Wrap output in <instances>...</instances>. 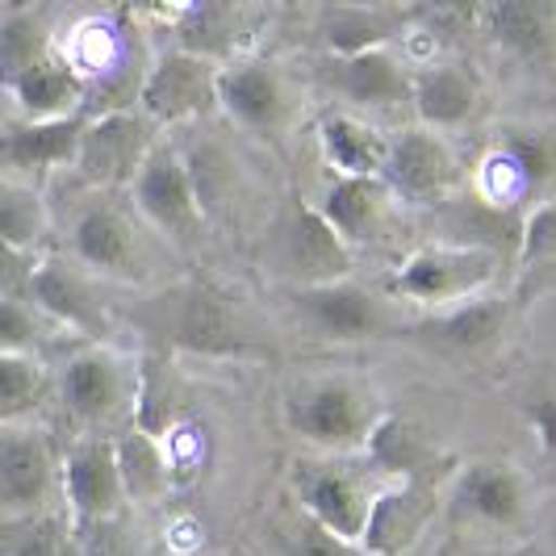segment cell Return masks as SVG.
<instances>
[{"instance_id": "1", "label": "cell", "mask_w": 556, "mask_h": 556, "mask_svg": "<svg viewBox=\"0 0 556 556\" xmlns=\"http://www.w3.org/2000/svg\"><path fill=\"white\" fill-rule=\"evenodd\" d=\"M126 314L135 318V327L155 334L172 352H189L205 361L268 356V339L251 327L248 314L201 280L172 285L139 306H126Z\"/></svg>"}, {"instance_id": "2", "label": "cell", "mask_w": 556, "mask_h": 556, "mask_svg": "<svg viewBox=\"0 0 556 556\" xmlns=\"http://www.w3.org/2000/svg\"><path fill=\"white\" fill-rule=\"evenodd\" d=\"M139 372L113 343H80L51 372V402L80 435H110L135 422Z\"/></svg>"}, {"instance_id": "3", "label": "cell", "mask_w": 556, "mask_h": 556, "mask_svg": "<svg viewBox=\"0 0 556 556\" xmlns=\"http://www.w3.org/2000/svg\"><path fill=\"white\" fill-rule=\"evenodd\" d=\"M381 415L386 410L377 402V390L364 377H348V372L302 381L285 397V427L302 444L331 452V456L361 452Z\"/></svg>"}, {"instance_id": "4", "label": "cell", "mask_w": 556, "mask_h": 556, "mask_svg": "<svg viewBox=\"0 0 556 556\" xmlns=\"http://www.w3.org/2000/svg\"><path fill=\"white\" fill-rule=\"evenodd\" d=\"M506 255L494 248H477V243H427L410 251L390 277L386 293L393 302H410L422 309H444L456 302H469L490 293L502 277Z\"/></svg>"}, {"instance_id": "5", "label": "cell", "mask_w": 556, "mask_h": 556, "mask_svg": "<svg viewBox=\"0 0 556 556\" xmlns=\"http://www.w3.org/2000/svg\"><path fill=\"white\" fill-rule=\"evenodd\" d=\"M264 260L273 277L280 280V289L327 285V280H343L356 273L352 243L306 197H293L280 205L277 223L268 226V239H264Z\"/></svg>"}, {"instance_id": "6", "label": "cell", "mask_w": 556, "mask_h": 556, "mask_svg": "<svg viewBox=\"0 0 556 556\" xmlns=\"http://www.w3.org/2000/svg\"><path fill=\"white\" fill-rule=\"evenodd\" d=\"M280 293H285V306L293 309V318L318 339H334V343L402 339V327H406L390 293L356 277L298 285V289H280Z\"/></svg>"}, {"instance_id": "7", "label": "cell", "mask_w": 556, "mask_h": 556, "mask_svg": "<svg viewBox=\"0 0 556 556\" xmlns=\"http://www.w3.org/2000/svg\"><path fill=\"white\" fill-rule=\"evenodd\" d=\"M130 205L142 223L151 226L155 235H164L172 243L189 248L197 243V235L205 230V205L197 197V180L189 155L176 147L172 139H155V147L147 151V160L139 164L135 180L126 185Z\"/></svg>"}, {"instance_id": "8", "label": "cell", "mask_w": 556, "mask_h": 556, "mask_svg": "<svg viewBox=\"0 0 556 556\" xmlns=\"http://www.w3.org/2000/svg\"><path fill=\"white\" fill-rule=\"evenodd\" d=\"M481 201L498 205V210H523L540 201L556 197V126H531V122H515V126H498L494 135V151L481 176Z\"/></svg>"}, {"instance_id": "9", "label": "cell", "mask_w": 556, "mask_h": 556, "mask_svg": "<svg viewBox=\"0 0 556 556\" xmlns=\"http://www.w3.org/2000/svg\"><path fill=\"white\" fill-rule=\"evenodd\" d=\"M63 239H67V255L80 268H88L92 277L126 280V285H139L142 280L139 223L105 189H84V197L67 214Z\"/></svg>"}, {"instance_id": "10", "label": "cell", "mask_w": 556, "mask_h": 556, "mask_svg": "<svg viewBox=\"0 0 556 556\" xmlns=\"http://www.w3.org/2000/svg\"><path fill=\"white\" fill-rule=\"evenodd\" d=\"M447 510L465 528L490 535H519L528 531L535 510L531 477L510 460H469L447 477Z\"/></svg>"}, {"instance_id": "11", "label": "cell", "mask_w": 556, "mask_h": 556, "mask_svg": "<svg viewBox=\"0 0 556 556\" xmlns=\"http://www.w3.org/2000/svg\"><path fill=\"white\" fill-rule=\"evenodd\" d=\"M452 460H435L431 469L415 477H397L386 481L372 506H368V523L361 531V553L364 556H406L427 528L435 523L440 506L447 494V477H452Z\"/></svg>"}, {"instance_id": "12", "label": "cell", "mask_w": 556, "mask_h": 556, "mask_svg": "<svg viewBox=\"0 0 556 556\" xmlns=\"http://www.w3.org/2000/svg\"><path fill=\"white\" fill-rule=\"evenodd\" d=\"M59 456L38 422H0V519L34 523L59 502Z\"/></svg>"}, {"instance_id": "13", "label": "cell", "mask_w": 556, "mask_h": 556, "mask_svg": "<svg viewBox=\"0 0 556 556\" xmlns=\"http://www.w3.org/2000/svg\"><path fill=\"white\" fill-rule=\"evenodd\" d=\"M515 309H519L515 293H481V298L456 302V306L431 309L418 323L406 318L402 339L431 352V356H440V361L473 364L498 352L506 331H510Z\"/></svg>"}, {"instance_id": "14", "label": "cell", "mask_w": 556, "mask_h": 556, "mask_svg": "<svg viewBox=\"0 0 556 556\" xmlns=\"http://www.w3.org/2000/svg\"><path fill=\"white\" fill-rule=\"evenodd\" d=\"M289 490L293 502L306 510L314 523L331 528L334 535L361 544V531L368 523V506H372V481L356 469L352 460L318 452V456H302L289 469Z\"/></svg>"}, {"instance_id": "15", "label": "cell", "mask_w": 556, "mask_h": 556, "mask_svg": "<svg viewBox=\"0 0 556 556\" xmlns=\"http://www.w3.org/2000/svg\"><path fill=\"white\" fill-rule=\"evenodd\" d=\"M155 139H160V126L139 105L88 113L72 176L80 180L84 189H105V193L126 189L135 180L139 164L147 160V151L155 147Z\"/></svg>"}, {"instance_id": "16", "label": "cell", "mask_w": 556, "mask_h": 556, "mask_svg": "<svg viewBox=\"0 0 556 556\" xmlns=\"http://www.w3.org/2000/svg\"><path fill=\"white\" fill-rule=\"evenodd\" d=\"M381 180L406 201L444 205L460 193V160L440 130L418 122V126H402L390 135Z\"/></svg>"}, {"instance_id": "17", "label": "cell", "mask_w": 556, "mask_h": 556, "mask_svg": "<svg viewBox=\"0 0 556 556\" xmlns=\"http://www.w3.org/2000/svg\"><path fill=\"white\" fill-rule=\"evenodd\" d=\"M218 59L201 55V51H164L139 84V105L160 130L164 126H180L189 117L218 110Z\"/></svg>"}, {"instance_id": "18", "label": "cell", "mask_w": 556, "mask_h": 556, "mask_svg": "<svg viewBox=\"0 0 556 556\" xmlns=\"http://www.w3.org/2000/svg\"><path fill=\"white\" fill-rule=\"evenodd\" d=\"M26 298L42 309L47 318H55L63 331L84 343H101L110 334V306L97 289V280L88 268H80L72 255H51L42 251L34 260Z\"/></svg>"}, {"instance_id": "19", "label": "cell", "mask_w": 556, "mask_h": 556, "mask_svg": "<svg viewBox=\"0 0 556 556\" xmlns=\"http://www.w3.org/2000/svg\"><path fill=\"white\" fill-rule=\"evenodd\" d=\"M59 498L76 528L113 523L126 506V485L117 469L113 435H80L59 460Z\"/></svg>"}, {"instance_id": "20", "label": "cell", "mask_w": 556, "mask_h": 556, "mask_svg": "<svg viewBox=\"0 0 556 556\" xmlns=\"http://www.w3.org/2000/svg\"><path fill=\"white\" fill-rule=\"evenodd\" d=\"M218 110L251 135L273 139L293 122L298 97L280 67L264 59H235L218 67Z\"/></svg>"}, {"instance_id": "21", "label": "cell", "mask_w": 556, "mask_h": 556, "mask_svg": "<svg viewBox=\"0 0 556 556\" xmlns=\"http://www.w3.org/2000/svg\"><path fill=\"white\" fill-rule=\"evenodd\" d=\"M318 80L327 84L343 105L397 110V105H410L415 72L402 63L393 47H377V51H361V55H323Z\"/></svg>"}, {"instance_id": "22", "label": "cell", "mask_w": 556, "mask_h": 556, "mask_svg": "<svg viewBox=\"0 0 556 556\" xmlns=\"http://www.w3.org/2000/svg\"><path fill=\"white\" fill-rule=\"evenodd\" d=\"M84 126L88 113H72V117H47V122H9L0 126V172L13 176H55V172H72L76 155H80Z\"/></svg>"}, {"instance_id": "23", "label": "cell", "mask_w": 556, "mask_h": 556, "mask_svg": "<svg viewBox=\"0 0 556 556\" xmlns=\"http://www.w3.org/2000/svg\"><path fill=\"white\" fill-rule=\"evenodd\" d=\"M481 26L519 63L556 59V0H481Z\"/></svg>"}, {"instance_id": "24", "label": "cell", "mask_w": 556, "mask_h": 556, "mask_svg": "<svg viewBox=\"0 0 556 556\" xmlns=\"http://www.w3.org/2000/svg\"><path fill=\"white\" fill-rule=\"evenodd\" d=\"M4 92L13 97V105H17V113L26 122L88 113V88H84L80 72L59 55V51L34 59L13 80H4Z\"/></svg>"}, {"instance_id": "25", "label": "cell", "mask_w": 556, "mask_h": 556, "mask_svg": "<svg viewBox=\"0 0 556 556\" xmlns=\"http://www.w3.org/2000/svg\"><path fill=\"white\" fill-rule=\"evenodd\" d=\"M410 110L431 130H460L481 113V80L465 63H427L415 72Z\"/></svg>"}, {"instance_id": "26", "label": "cell", "mask_w": 556, "mask_h": 556, "mask_svg": "<svg viewBox=\"0 0 556 556\" xmlns=\"http://www.w3.org/2000/svg\"><path fill=\"white\" fill-rule=\"evenodd\" d=\"M393 205H397V193L381 176H334L318 210L356 248V243H372L390 230Z\"/></svg>"}, {"instance_id": "27", "label": "cell", "mask_w": 556, "mask_h": 556, "mask_svg": "<svg viewBox=\"0 0 556 556\" xmlns=\"http://www.w3.org/2000/svg\"><path fill=\"white\" fill-rule=\"evenodd\" d=\"M55 230L51 197L38 189V180L0 172V239L26 255H42Z\"/></svg>"}, {"instance_id": "28", "label": "cell", "mask_w": 556, "mask_h": 556, "mask_svg": "<svg viewBox=\"0 0 556 556\" xmlns=\"http://www.w3.org/2000/svg\"><path fill=\"white\" fill-rule=\"evenodd\" d=\"M556 285V197L531 205L515 243V302L528 306Z\"/></svg>"}, {"instance_id": "29", "label": "cell", "mask_w": 556, "mask_h": 556, "mask_svg": "<svg viewBox=\"0 0 556 556\" xmlns=\"http://www.w3.org/2000/svg\"><path fill=\"white\" fill-rule=\"evenodd\" d=\"M390 135L372 130L356 113H327L318 122V151L334 176H381Z\"/></svg>"}, {"instance_id": "30", "label": "cell", "mask_w": 556, "mask_h": 556, "mask_svg": "<svg viewBox=\"0 0 556 556\" xmlns=\"http://www.w3.org/2000/svg\"><path fill=\"white\" fill-rule=\"evenodd\" d=\"M113 452H117V469H122V485L130 502H160L172 481V460L167 447L155 440V431H147L142 422H130L122 435H113Z\"/></svg>"}, {"instance_id": "31", "label": "cell", "mask_w": 556, "mask_h": 556, "mask_svg": "<svg viewBox=\"0 0 556 556\" xmlns=\"http://www.w3.org/2000/svg\"><path fill=\"white\" fill-rule=\"evenodd\" d=\"M364 469L381 473L386 481H397V477H415L422 469L435 465V456L427 452V440L415 431V422L402 415H381L377 427L368 431V440L361 447Z\"/></svg>"}, {"instance_id": "32", "label": "cell", "mask_w": 556, "mask_h": 556, "mask_svg": "<svg viewBox=\"0 0 556 556\" xmlns=\"http://www.w3.org/2000/svg\"><path fill=\"white\" fill-rule=\"evenodd\" d=\"M318 38L327 55H361V51L390 47L397 38V17L368 4H334L318 22Z\"/></svg>"}, {"instance_id": "33", "label": "cell", "mask_w": 556, "mask_h": 556, "mask_svg": "<svg viewBox=\"0 0 556 556\" xmlns=\"http://www.w3.org/2000/svg\"><path fill=\"white\" fill-rule=\"evenodd\" d=\"M47 406H51L47 361L0 352V422H34Z\"/></svg>"}, {"instance_id": "34", "label": "cell", "mask_w": 556, "mask_h": 556, "mask_svg": "<svg viewBox=\"0 0 556 556\" xmlns=\"http://www.w3.org/2000/svg\"><path fill=\"white\" fill-rule=\"evenodd\" d=\"M63 339H72V334L63 331L55 318H47L26 293H0V352L47 361Z\"/></svg>"}, {"instance_id": "35", "label": "cell", "mask_w": 556, "mask_h": 556, "mask_svg": "<svg viewBox=\"0 0 556 556\" xmlns=\"http://www.w3.org/2000/svg\"><path fill=\"white\" fill-rule=\"evenodd\" d=\"M273 556H364L361 544L334 535L331 528L314 523L306 510H289L273 528Z\"/></svg>"}, {"instance_id": "36", "label": "cell", "mask_w": 556, "mask_h": 556, "mask_svg": "<svg viewBox=\"0 0 556 556\" xmlns=\"http://www.w3.org/2000/svg\"><path fill=\"white\" fill-rule=\"evenodd\" d=\"M51 51H55V42H51V29L42 26V17L17 13V17L0 22V80H13L22 67Z\"/></svg>"}, {"instance_id": "37", "label": "cell", "mask_w": 556, "mask_h": 556, "mask_svg": "<svg viewBox=\"0 0 556 556\" xmlns=\"http://www.w3.org/2000/svg\"><path fill=\"white\" fill-rule=\"evenodd\" d=\"M523 415H528L531 431H535L540 456L556 469V386H535L523 397Z\"/></svg>"}, {"instance_id": "38", "label": "cell", "mask_w": 556, "mask_h": 556, "mask_svg": "<svg viewBox=\"0 0 556 556\" xmlns=\"http://www.w3.org/2000/svg\"><path fill=\"white\" fill-rule=\"evenodd\" d=\"M418 17H427V26H477L481 22V0H410Z\"/></svg>"}, {"instance_id": "39", "label": "cell", "mask_w": 556, "mask_h": 556, "mask_svg": "<svg viewBox=\"0 0 556 556\" xmlns=\"http://www.w3.org/2000/svg\"><path fill=\"white\" fill-rule=\"evenodd\" d=\"M34 260L38 255H26V251H17L13 243L0 239V293H26Z\"/></svg>"}, {"instance_id": "40", "label": "cell", "mask_w": 556, "mask_h": 556, "mask_svg": "<svg viewBox=\"0 0 556 556\" xmlns=\"http://www.w3.org/2000/svg\"><path fill=\"white\" fill-rule=\"evenodd\" d=\"M277 4H298V0H277Z\"/></svg>"}, {"instance_id": "41", "label": "cell", "mask_w": 556, "mask_h": 556, "mask_svg": "<svg viewBox=\"0 0 556 556\" xmlns=\"http://www.w3.org/2000/svg\"><path fill=\"white\" fill-rule=\"evenodd\" d=\"M0 92H4V80H0Z\"/></svg>"}]
</instances>
